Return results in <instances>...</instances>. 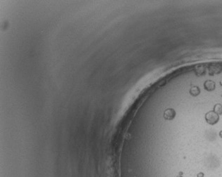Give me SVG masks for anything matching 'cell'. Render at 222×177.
<instances>
[{
  "instance_id": "obj_6",
  "label": "cell",
  "mask_w": 222,
  "mask_h": 177,
  "mask_svg": "<svg viewBox=\"0 0 222 177\" xmlns=\"http://www.w3.org/2000/svg\"><path fill=\"white\" fill-rule=\"evenodd\" d=\"M177 177H183V176H177Z\"/></svg>"
},
{
  "instance_id": "obj_2",
  "label": "cell",
  "mask_w": 222,
  "mask_h": 177,
  "mask_svg": "<svg viewBox=\"0 0 222 177\" xmlns=\"http://www.w3.org/2000/svg\"><path fill=\"white\" fill-rule=\"evenodd\" d=\"M175 111L173 109H168L164 113V117L166 120H172L175 117Z\"/></svg>"
},
{
  "instance_id": "obj_1",
  "label": "cell",
  "mask_w": 222,
  "mask_h": 177,
  "mask_svg": "<svg viewBox=\"0 0 222 177\" xmlns=\"http://www.w3.org/2000/svg\"><path fill=\"white\" fill-rule=\"evenodd\" d=\"M205 118L207 122L209 123V124H214L219 121V115L214 112L210 111V112L207 113Z\"/></svg>"
},
{
  "instance_id": "obj_4",
  "label": "cell",
  "mask_w": 222,
  "mask_h": 177,
  "mask_svg": "<svg viewBox=\"0 0 222 177\" xmlns=\"http://www.w3.org/2000/svg\"><path fill=\"white\" fill-rule=\"evenodd\" d=\"M204 176V174L203 173H199L198 174V177H203Z\"/></svg>"
},
{
  "instance_id": "obj_3",
  "label": "cell",
  "mask_w": 222,
  "mask_h": 177,
  "mask_svg": "<svg viewBox=\"0 0 222 177\" xmlns=\"http://www.w3.org/2000/svg\"><path fill=\"white\" fill-rule=\"evenodd\" d=\"M214 111H215L217 114H222V105L219 104L216 105L215 107H214Z\"/></svg>"
},
{
  "instance_id": "obj_5",
  "label": "cell",
  "mask_w": 222,
  "mask_h": 177,
  "mask_svg": "<svg viewBox=\"0 0 222 177\" xmlns=\"http://www.w3.org/2000/svg\"><path fill=\"white\" fill-rule=\"evenodd\" d=\"M220 136H221V137H222V132H221V133H220Z\"/></svg>"
}]
</instances>
